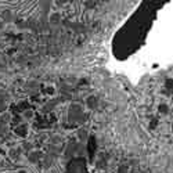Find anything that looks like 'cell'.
Returning <instances> with one entry per match:
<instances>
[{
	"label": "cell",
	"instance_id": "6",
	"mask_svg": "<svg viewBox=\"0 0 173 173\" xmlns=\"http://www.w3.org/2000/svg\"><path fill=\"white\" fill-rule=\"evenodd\" d=\"M8 121V115H3V122H7Z\"/></svg>",
	"mask_w": 173,
	"mask_h": 173
},
{
	"label": "cell",
	"instance_id": "4",
	"mask_svg": "<svg viewBox=\"0 0 173 173\" xmlns=\"http://www.w3.org/2000/svg\"><path fill=\"white\" fill-rule=\"evenodd\" d=\"M39 157H42V153H35L33 155H31V159H32V162H33L35 159H38Z\"/></svg>",
	"mask_w": 173,
	"mask_h": 173
},
{
	"label": "cell",
	"instance_id": "5",
	"mask_svg": "<svg viewBox=\"0 0 173 173\" xmlns=\"http://www.w3.org/2000/svg\"><path fill=\"white\" fill-rule=\"evenodd\" d=\"M58 14H55V16H53V21H54V22H58V21H60V18H58Z\"/></svg>",
	"mask_w": 173,
	"mask_h": 173
},
{
	"label": "cell",
	"instance_id": "7",
	"mask_svg": "<svg viewBox=\"0 0 173 173\" xmlns=\"http://www.w3.org/2000/svg\"><path fill=\"white\" fill-rule=\"evenodd\" d=\"M25 116H26V118H31V116H32V112H31V111H28V112L25 114Z\"/></svg>",
	"mask_w": 173,
	"mask_h": 173
},
{
	"label": "cell",
	"instance_id": "1",
	"mask_svg": "<svg viewBox=\"0 0 173 173\" xmlns=\"http://www.w3.org/2000/svg\"><path fill=\"white\" fill-rule=\"evenodd\" d=\"M2 17H3V20H4L6 22H10V21H13V13H11V11H8V10L3 11Z\"/></svg>",
	"mask_w": 173,
	"mask_h": 173
},
{
	"label": "cell",
	"instance_id": "2",
	"mask_svg": "<svg viewBox=\"0 0 173 173\" xmlns=\"http://www.w3.org/2000/svg\"><path fill=\"white\" fill-rule=\"evenodd\" d=\"M26 130H28V129H26V125H21V126H18L16 129V133L18 136H25L26 135Z\"/></svg>",
	"mask_w": 173,
	"mask_h": 173
},
{
	"label": "cell",
	"instance_id": "3",
	"mask_svg": "<svg viewBox=\"0 0 173 173\" xmlns=\"http://www.w3.org/2000/svg\"><path fill=\"white\" fill-rule=\"evenodd\" d=\"M87 104H89V107H91V108H94V107H96V104H97L96 98H94V97H90V98H87Z\"/></svg>",
	"mask_w": 173,
	"mask_h": 173
}]
</instances>
